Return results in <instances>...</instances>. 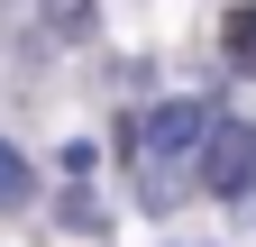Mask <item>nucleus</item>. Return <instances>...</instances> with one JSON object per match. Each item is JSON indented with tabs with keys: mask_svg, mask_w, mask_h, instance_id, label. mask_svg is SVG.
<instances>
[{
	"mask_svg": "<svg viewBox=\"0 0 256 247\" xmlns=\"http://www.w3.org/2000/svg\"><path fill=\"white\" fill-rule=\"evenodd\" d=\"M210 101H165L156 119H138V183H146V202L165 210V192H174V174H183V156L192 146H210Z\"/></svg>",
	"mask_w": 256,
	"mask_h": 247,
	"instance_id": "nucleus-1",
	"label": "nucleus"
},
{
	"mask_svg": "<svg viewBox=\"0 0 256 247\" xmlns=\"http://www.w3.org/2000/svg\"><path fill=\"white\" fill-rule=\"evenodd\" d=\"M202 183H210V202H256V119L210 128V146H202Z\"/></svg>",
	"mask_w": 256,
	"mask_h": 247,
	"instance_id": "nucleus-2",
	"label": "nucleus"
},
{
	"mask_svg": "<svg viewBox=\"0 0 256 247\" xmlns=\"http://www.w3.org/2000/svg\"><path fill=\"white\" fill-rule=\"evenodd\" d=\"M220 46H229V64L256 82V10H229V28H220Z\"/></svg>",
	"mask_w": 256,
	"mask_h": 247,
	"instance_id": "nucleus-3",
	"label": "nucleus"
},
{
	"mask_svg": "<svg viewBox=\"0 0 256 247\" xmlns=\"http://www.w3.org/2000/svg\"><path fill=\"white\" fill-rule=\"evenodd\" d=\"M55 37H92V0H37Z\"/></svg>",
	"mask_w": 256,
	"mask_h": 247,
	"instance_id": "nucleus-4",
	"label": "nucleus"
},
{
	"mask_svg": "<svg viewBox=\"0 0 256 247\" xmlns=\"http://www.w3.org/2000/svg\"><path fill=\"white\" fill-rule=\"evenodd\" d=\"M28 202V165H18V146L0 138V210H18Z\"/></svg>",
	"mask_w": 256,
	"mask_h": 247,
	"instance_id": "nucleus-5",
	"label": "nucleus"
}]
</instances>
